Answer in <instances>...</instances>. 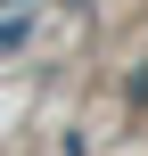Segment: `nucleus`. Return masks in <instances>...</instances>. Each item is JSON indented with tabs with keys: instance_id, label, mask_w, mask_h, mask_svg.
Returning a JSON list of instances; mask_svg holds the SVG:
<instances>
[{
	"instance_id": "obj_1",
	"label": "nucleus",
	"mask_w": 148,
	"mask_h": 156,
	"mask_svg": "<svg viewBox=\"0 0 148 156\" xmlns=\"http://www.w3.org/2000/svg\"><path fill=\"white\" fill-rule=\"evenodd\" d=\"M25 33H33V25H25V16H8V25H0V49H16Z\"/></svg>"
},
{
	"instance_id": "obj_2",
	"label": "nucleus",
	"mask_w": 148,
	"mask_h": 156,
	"mask_svg": "<svg viewBox=\"0 0 148 156\" xmlns=\"http://www.w3.org/2000/svg\"><path fill=\"white\" fill-rule=\"evenodd\" d=\"M132 107H148V66H140V74H132Z\"/></svg>"
}]
</instances>
